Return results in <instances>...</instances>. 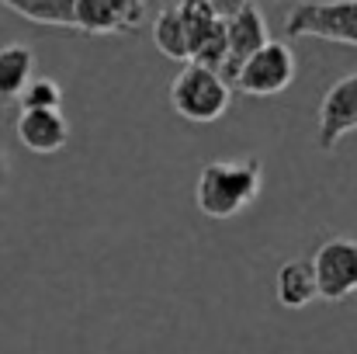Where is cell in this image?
<instances>
[{"instance_id": "obj_1", "label": "cell", "mask_w": 357, "mask_h": 354, "mask_svg": "<svg viewBox=\"0 0 357 354\" xmlns=\"http://www.w3.org/2000/svg\"><path fill=\"white\" fill-rule=\"evenodd\" d=\"M264 188V163L260 156H239V160H212L202 167L195 184L198 212L208 219H236L246 212Z\"/></svg>"}, {"instance_id": "obj_2", "label": "cell", "mask_w": 357, "mask_h": 354, "mask_svg": "<svg viewBox=\"0 0 357 354\" xmlns=\"http://www.w3.org/2000/svg\"><path fill=\"white\" fill-rule=\"evenodd\" d=\"M233 87L198 63H184L181 73L170 80V108L195 125H212L229 112Z\"/></svg>"}, {"instance_id": "obj_3", "label": "cell", "mask_w": 357, "mask_h": 354, "mask_svg": "<svg viewBox=\"0 0 357 354\" xmlns=\"http://www.w3.org/2000/svg\"><path fill=\"white\" fill-rule=\"evenodd\" d=\"M288 38H323L357 49V0H309L284 17Z\"/></svg>"}, {"instance_id": "obj_4", "label": "cell", "mask_w": 357, "mask_h": 354, "mask_svg": "<svg viewBox=\"0 0 357 354\" xmlns=\"http://www.w3.org/2000/svg\"><path fill=\"white\" fill-rule=\"evenodd\" d=\"M298 77V59L291 52V45L284 42H267L264 49H257L233 77V87L246 98H278L284 94Z\"/></svg>"}, {"instance_id": "obj_5", "label": "cell", "mask_w": 357, "mask_h": 354, "mask_svg": "<svg viewBox=\"0 0 357 354\" xmlns=\"http://www.w3.org/2000/svg\"><path fill=\"white\" fill-rule=\"evenodd\" d=\"M309 267L316 278V299L344 302V299L357 295V239L351 236L323 239L316 246Z\"/></svg>"}, {"instance_id": "obj_6", "label": "cell", "mask_w": 357, "mask_h": 354, "mask_svg": "<svg viewBox=\"0 0 357 354\" xmlns=\"http://www.w3.org/2000/svg\"><path fill=\"white\" fill-rule=\"evenodd\" d=\"M142 24V0H73V31L125 35Z\"/></svg>"}, {"instance_id": "obj_7", "label": "cell", "mask_w": 357, "mask_h": 354, "mask_svg": "<svg viewBox=\"0 0 357 354\" xmlns=\"http://www.w3.org/2000/svg\"><path fill=\"white\" fill-rule=\"evenodd\" d=\"M351 132H357V73L340 77L323 94V105H319V146L330 153Z\"/></svg>"}, {"instance_id": "obj_8", "label": "cell", "mask_w": 357, "mask_h": 354, "mask_svg": "<svg viewBox=\"0 0 357 354\" xmlns=\"http://www.w3.org/2000/svg\"><path fill=\"white\" fill-rule=\"evenodd\" d=\"M222 24H226V63H222L219 77L233 87V77L239 73V66L257 49H264L271 38H267V21H264V14L253 3H246L233 17H222Z\"/></svg>"}, {"instance_id": "obj_9", "label": "cell", "mask_w": 357, "mask_h": 354, "mask_svg": "<svg viewBox=\"0 0 357 354\" xmlns=\"http://www.w3.org/2000/svg\"><path fill=\"white\" fill-rule=\"evenodd\" d=\"M14 132H17L21 146L28 153H38V156H52L70 142V121L63 115V108L21 112L17 121H14Z\"/></svg>"}, {"instance_id": "obj_10", "label": "cell", "mask_w": 357, "mask_h": 354, "mask_svg": "<svg viewBox=\"0 0 357 354\" xmlns=\"http://www.w3.org/2000/svg\"><path fill=\"white\" fill-rule=\"evenodd\" d=\"M35 77V52L24 42H10L0 49V105H14L28 80Z\"/></svg>"}, {"instance_id": "obj_11", "label": "cell", "mask_w": 357, "mask_h": 354, "mask_svg": "<svg viewBox=\"0 0 357 354\" xmlns=\"http://www.w3.org/2000/svg\"><path fill=\"white\" fill-rule=\"evenodd\" d=\"M274 295H278V302L284 309H305L316 299V278H312L309 260H288V264H281L278 281H274Z\"/></svg>"}, {"instance_id": "obj_12", "label": "cell", "mask_w": 357, "mask_h": 354, "mask_svg": "<svg viewBox=\"0 0 357 354\" xmlns=\"http://www.w3.org/2000/svg\"><path fill=\"white\" fill-rule=\"evenodd\" d=\"M17 17L45 28H73V0H0Z\"/></svg>"}, {"instance_id": "obj_13", "label": "cell", "mask_w": 357, "mask_h": 354, "mask_svg": "<svg viewBox=\"0 0 357 354\" xmlns=\"http://www.w3.org/2000/svg\"><path fill=\"white\" fill-rule=\"evenodd\" d=\"M153 42L156 49L167 56V59H177V63H188V35H184V21L177 14V3L163 7L153 21Z\"/></svg>"}, {"instance_id": "obj_14", "label": "cell", "mask_w": 357, "mask_h": 354, "mask_svg": "<svg viewBox=\"0 0 357 354\" xmlns=\"http://www.w3.org/2000/svg\"><path fill=\"white\" fill-rule=\"evenodd\" d=\"M21 112H35V108H63V87L52 77H31L28 87L17 98Z\"/></svg>"}, {"instance_id": "obj_15", "label": "cell", "mask_w": 357, "mask_h": 354, "mask_svg": "<svg viewBox=\"0 0 357 354\" xmlns=\"http://www.w3.org/2000/svg\"><path fill=\"white\" fill-rule=\"evenodd\" d=\"M250 0H208V7L219 14V17H233L236 10H243Z\"/></svg>"}, {"instance_id": "obj_16", "label": "cell", "mask_w": 357, "mask_h": 354, "mask_svg": "<svg viewBox=\"0 0 357 354\" xmlns=\"http://www.w3.org/2000/svg\"><path fill=\"white\" fill-rule=\"evenodd\" d=\"M7 170H10V167H7V149L0 146V191L7 188Z\"/></svg>"}]
</instances>
